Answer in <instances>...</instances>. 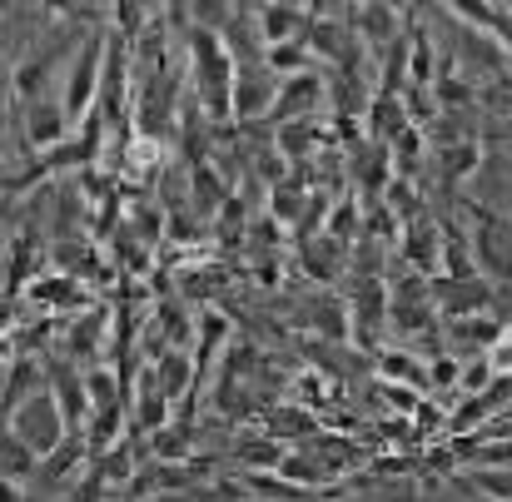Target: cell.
<instances>
[{"label": "cell", "instance_id": "29", "mask_svg": "<svg viewBox=\"0 0 512 502\" xmlns=\"http://www.w3.org/2000/svg\"><path fill=\"white\" fill-rule=\"evenodd\" d=\"M378 393H388V408H398V413H408V418L423 408V393L408 388V383H383V378H378Z\"/></svg>", "mask_w": 512, "mask_h": 502}, {"label": "cell", "instance_id": "15", "mask_svg": "<svg viewBox=\"0 0 512 502\" xmlns=\"http://www.w3.org/2000/svg\"><path fill=\"white\" fill-rule=\"evenodd\" d=\"M189 179H194V214H204V219H209V214H219V209L229 204L224 179H219L209 165H194V174H189Z\"/></svg>", "mask_w": 512, "mask_h": 502}, {"label": "cell", "instance_id": "21", "mask_svg": "<svg viewBox=\"0 0 512 502\" xmlns=\"http://www.w3.org/2000/svg\"><path fill=\"white\" fill-rule=\"evenodd\" d=\"M498 383V373H493V358L483 353V358H468L463 363V378H458V398H478V393H488Z\"/></svg>", "mask_w": 512, "mask_h": 502}, {"label": "cell", "instance_id": "23", "mask_svg": "<svg viewBox=\"0 0 512 502\" xmlns=\"http://www.w3.org/2000/svg\"><path fill=\"white\" fill-rule=\"evenodd\" d=\"M304 60H309V45L304 40H289V45H274L269 55H264V65L274 70V75H304Z\"/></svg>", "mask_w": 512, "mask_h": 502}, {"label": "cell", "instance_id": "10", "mask_svg": "<svg viewBox=\"0 0 512 502\" xmlns=\"http://www.w3.org/2000/svg\"><path fill=\"white\" fill-rule=\"evenodd\" d=\"M353 20H358V30H363V40L373 45V50H393L398 40H403V30H398V10L393 5H358V10H348Z\"/></svg>", "mask_w": 512, "mask_h": 502}, {"label": "cell", "instance_id": "14", "mask_svg": "<svg viewBox=\"0 0 512 502\" xmlns=\"http://www.w3.org/2000/svg\"><path fill=\"white\" fill-rule=\"evenodd\" d=\"M85 388H90V418L125 408V393H120V373L115 368H90L85 373Z\"/></svg>", "mask_w": 512, "mask_h": 502}, {"label": "cell", "instance_id": "2", "mask_svg": "<svg viewBox=\"0 0 512 502\" xmlns=\"http://www.w3.org/2000/svg\"><path fill=\"white\" fill-rule=\"evenodd\" d=\"M5 428H10L20 443H30L40 458H55V453L65 448V433H70L65 408H60V398H55L50 388H40V393H30L25 403L5 408Z\"/></svg>", "mask_w": 512, "mask_h": 502}, {"label": "cell", "instance_id": "30", "mask_svg": "<svg viewBox=\"0 0 512 502\" xmlns=\"http://www.w3.org/2000/svg\"><path fill=\"white\" fill-rule=\"evenodd\" d=\"M160 329L174 338V348H179V353H189V343H194V329H189L184 309H160Z\"/></svg>", "mask_w": 512, "mask_h": 502}, {"label": "cell", "instance_id": "24", "mask_svg": "<svg viewBox=\"0 0 512 502\" xmlns=\"http://www.w3.org/2000/svg\"><path fill=\"white\" fill-rule=\"evenodd\" d=\"M438 100H443V105H448V115H453V110H468V105L478 100V90H473V80H463V75H448V70H443V75H438Z\"/></svg>", "mask_w": 512, "mask_h": 502}, {"label": "cell", "instance_id": "26", "mask_svg": "<svg viewBox=\"0 0 512 502\" xmlns=\"http://www.w3.org/2000/svg\"><path fill=\"white\" fill-rule=\"evenodd\" d=\"M309 433H319V423L304 408H279L274 413V438H309Z\"/></svg>", "mask_w": 512, "mask_h": 502}, {"label": "cell", "instance_id": "16", "mask_svg": "<svg viewBox=\"0 0 512 502\" xmlns=\"http://www.w3.org/2000/svg\"><path fill=\"white\" fill-rule=\"evenodd\" d=\"M105 324H110V314H100V309L75 314V329H70V353H75V358L100 353V343H105Z\"/></svg>", "mask_w": 512, "mask_h": 502}, {"label": "cell", "instance_id": "7", "mask_svg": "<svg viewBox=\"0 0 512 502\" xmlns=\"http://www.w3.org/2000/svg\"><path fill=\"white\" fill-rule=\"evenodd\" d=\"M150 373H155V383H160V393H165L170 403H179L184 393H194V383H199V363H194L189 353H179V348H165Z\"/></svg>", "mask_w": 512, "mask_h": 502}, {"label": "cell", "instance_id": "28", "mask_svg": "<svg viewBox=\"0 0 512 502\" xmlns=\"http://www.w3.org/2000/svg\"><path fill=\"white\" fill-rule=\"evenodd\" d=\"M393 155H398V169H403V174H413V169H418V160H423V135L408 125V130L393 140Z\"/></svg>", "mask_w": 512, "mask_h": 502}, {"label": "cell", "instance_id": "18", "mask_svg": "<svg viewBox=\"0 0 512 502\" xmlns=\"http://www.w3.org/2000/svg\"><path fill=\"white\" fill-rule=\"evenodd\" d=\"M478 169H483V150H478L473 140L443 150V179H448V184H458V179H468V174H478Z\"/></svg>", "mask_w": 512, "mask_h": 502}, {"label": "cell", "instance_id": "9", "mask_svg": "<svg viewBox=\"0 0 512 502\" xmlns=\"http://www.w3.org/2000/svg\"><path fill=\"white\" fill-rule=\"evenodd\" d=\"M254 20H259V40L274 50V45L304 40V35H299V25L309 20V10H299V5H259V10H254Z\"/></svg>", "mask_w": 512, "mask_h": 502}, {"label": "cell", "instance_id": "34", "mask_svg": "<svg viewBox=\"0 0 512 502\" xmlns=\"http://www.w3.org/2000/svg\"><path fill=\"white\" fill-rule=\"evenodd\" d=\"M508 418H512V403H508Z\"/></svg>", "mask_w": 512, "mask_h": 502}, {"label": "cell", "instance_id": "12", "mask_svg": "<svg viewBox=\"0 0 512 502\" xmlns=\"http://www.w3.org/2000/svg\"><path fill=\"white\" fill-rule=\"evenodd\" d=\"M135 398V423L145 428V433H160L165 428V418H170V398L160 393V383H155V373H145L140 378V393H130Z\"/></svg>", "mask_w": 512, "mask_h": 502}, {"label": "cell", "instance_id": "17", "mask_svg": "<svg viewBox=\"0 0 512 502\" xmlns=\"http://www.w3.org/2000/svg\"><path fill=\"white\" fill-rule=\"evenodd\" d=\"M0 463H5V483H25V478H35V468H40V453H35L30 443H20L15 433H5Z\"/></svg>", "mask_w": 512, "mask_h": 502}, {"label": "cell", "instance_id": "31", "mask_svg": "<svg viewBox=\"0 0 512 502\" xmlns=\"http://www.w3.org/2000/svg\"><path fill=\"white\" fill-rule=\"evenodd\" d=\"M155 453L179 463V458L189 453V433H184V428H160V433H155Z\"/></svg>", "mask_w": 512, "mask_h": 502}, {"label": "cell", "instance_id": "6", "mask_svg": "<svg viewBox=\"0 0 512 502\" xmlns=\"http://www.w3.org/2000/svg\"><path fill=\"white\" fill-rule=\"evenodd\" d=\"M65 105H50V100H30L25 105V145L30 150H60L65 140Z\"/></svg>", "mask_w": 512, "mask_h": 502}, {"label": "cell", "instance_id": "19", "mask_svg": "<svg viewBox=\"0 0 512 502\" xmlns=\"http://www.w3.org/2000/svg\"><path fill=\"white\" fill-rule=\"evenodd\" d=\"M224 338H229V319H224L219 309H204V314H199V368L224 348Z\"/></svg>", "mask_w": 512, "mask_h": 502}, {"label": "cell", "instance_id": "11", "mask_svg": "<svg viewBox=\"0 0 512 502\" xmlns=\"http://www.w3.org/2000/svg\"><path fill=\"white\" fill-rule=\"evenodd\" d=\"M319 95H324V80L304 70V75H294L289 85H279V105H274V110H279L284 120H309L314 105H319Z\"/></svg>", "mask_w": 512, "mask_h": 502}, {"label": "cell", "instance_id": "22", "mask_svg": "<svg viewBox=\"0 0 512 502\" xmlns=\"http://www.w3.org/2000/svg\"><path fill=\"white\" fill-rule=\"evenodd\" d=\"M468 483L488 502H512V468H473Z\"/></svg>", "mask_w": 512, "mask_h": 502}, {"label": "cell", "instance_id": "5", "mask_svg": "<svg viewBox=\"0 0 512 502\" xmlns=\"http://www.w3.org/2000/svg\"><path fill=\"white\" fill-rule=\"evenodd\" d=\"M279 105V85H274V70H244L239 65V80H234V115L244 120H259Z\"/></svg>", "mask_w": 512, "mask_h": 502}, {"label": "cell", "instance_id": "25", "mask_svg": "<svg viewBox=\"0 0 512 502\" xmlns=\"http://www.w3.org/2000/svg\"><path fill=\"white\" fill-rule=\"evenodd\" d=\"M299 209H304V189L299 184H274V199H269V219H279V224H294L299 219Z\"/></svg>", "mask_w": 512, "mask_h": 502}, {"label": "cell", "instance_id": "4", "mask_svg": "<svg viewBox=\"0 0 512 502\" xmlns=\"http://www.w3.org/2000/svg\"><path fill=\"white\" fill-rule=\"evenodd\" d=\"M388 304H393V284H383L378 274H358L353 284V299H348V314H353V338L368 343L388 324Z\"/></svg>", "mask_w": 512, "mask_h": 502}, {"label": "cell", "instance_id": "1", "mask_svg": "<svg viewBox=\"0 0 512 502\" xmlns=\"http://www.w3.org/2000/svg\"><path fill=\"white\" fill-rule=\"evenodd\" d=\"M189 70H194V90H199V105L209 110V120H229L239 60L229 55V40L219 30H204V25L189 30Z\"/></svg>", "mask_w": 512, "mask_h": 502}, {"label": "cell", "instance_id": "8", "mask_svg": "<svg viewBox=\"0 0 512 502\" xmlns=\"http://www.w3.org/2000/svg\"><path fill=\"white\" fill-rule=\"evenodd\" d=\"M378 378L383 383H408V388H418V393H433V383H428V363L418 358V353H408V348H378Z\"/></svg>", "mask_w": 512, "mask_h": 502}, {"label": "cell", "instance_id": "3", "mask_svg": "<svg viewBox=\"0 0 512 502\" xmlns=\"http://www.w3.org/2000/svg\"><path fill=\"white\" fill-rule=\"evenodd\" d=\"M105 55H110V35H90L75 50V65L65 75V100H60L70 120H90V105L105 90Z\"/></svg>", "mask_w": 512, "mask_h": 502}, {"label": "cell", "instance_id": "27", "mask_svg": "<svg viewBox=\"0 0 512 502\" xmlns=\"http://www.w3.org/2000/svg\"><path fill=\"white\" fill-rule=\"evenodd\" d=\"M239 458L249 463V473H254V468H279V463H284V448L269 443V438H254V443H239Z\"/></svg>", "mask_w": 512, "mask_h": 502}, {"label": "cell", "instance_id": "33", "mask_svg": "<svg viewBox=\"0 0 512 502\" xmlns=\"http://www.w3.org/2000/svg\"><path fill=\"white\" fill-rule=\"evenodd\" d=\"M508 135H512V115H508Z\"/></svg>", "mask_w": 512, "mask_h": 502}, {"label": "cell", "instance_id": "32", "mask_svg": "<svg viewBox=\"0 0 512 502\" xmlns=\"http://www.w3.org/2000/svg\"><path fill=\"white\" fill-rule=\"evenodd\" d=\"M488 358H493V373H498V378H512V329L498 338V348H493Z\"/></svg>", "mask_w": 512, "mask_h": 502}, {"label": "cell", "instance_id": "13", "mask_svg": "<svg viewBox=\"0 0 512 502\" xmlns=\"http://www.w3.org/2000/svg\"><path fill=\"white\" fill-rule=\"evenodd\" d=\"M309 324H314L319 338H334V343H348V338H353V314H348V304L334 299V294L309 309Z\"/></svg>", "mask_w": 512, "mask_h": 502}, {"label": "cell", "instance_id": "20", "mask_svg": "<svg viewBox=\"0 0 512 502\" xmlns=\"http://www.w3.org/2000/svg\"><path fill=\"white\" fill-rule=\"evenodd\" d=\"M398 110H403V105H398V95H383V90H378V100H373V120H368V130H373V135H393V140H398V135L408 130V120H403Z\"/></svg>", "mask_w": 512, "mask_h": 502}]
</instances>
